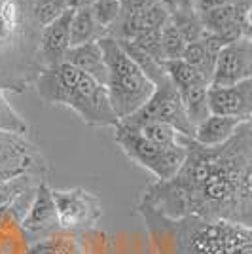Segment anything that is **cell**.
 <instances>
[{
	"label": "cell",
	"mask_w": 252,
	"mask_h": 254,
	"mask_svg": "<svg viewBox=\"0 0 252 254\" xmlns=\"http://www.w3.org/2000/svg\"><path fill=\"white\" fill-rule=\"evenodd\" d=\"M27 254H108L106 235L99 230H59L31 243Z\"/></svg>",
	"instance_id": "10"
},
{
	"label": "cell",
	"mask_w": 252,
	"mask_h": 254,
	"mask_svg": "<svg viewBox=\"0 0 252 254\" xmlns=\"http://www.w3.org/2000/svg\"><path fill=\"white\" fill-rule=\"evenodd\" d=\"M31 241L21 224H8L0 228V254H27Z\"/></svg>",
	"instance_id": "21"
},
{
	"label": "cell",
	"mask_w": 252,
	"mask_h": 254,
	"mask_svg": "<svg viewBox=\"0 0 252 254\" xmlns=\"http://www.w3.org/2000/svg\"><path fill=\"white\" fill-rule=\"evenodd\" d=\"M199 15L203 25H205V31L212 36H216L224 44L235 42V40L243 38L237 2L228 4V6H220V8H212V10L199 11Z\"/></svg>",
	"instance_id": "15"
},
{
	"label": "cell",
	"mask_w": 252,
	"mask_h": 254,
	"mask_svg": "<svg viewBox=\"0 0 252 254\" xmlns=\"http://www.w3.org/2000/svg\"><path fill=\"white\" fill-rule=\"evenodd\" d=\"M21 228L25 230L31 243L61 230L59 216H57V207H55V199H53V191L46 180L38 184V190L34 193V199H32L27 216L23 218Z\"/></svg>",
	"instance_id": "12"
},
{
	"label": "cell",
	"mask_w": 252,
	"mask_h": 254,
	"mask_svg": "<svg viewBox=\"0 0 252 254\" xmlns=\"http://www.w3.org/2000/svg\"><path fill=\"white\" fill-rule=\"evenodd\" d=\"M114 138L127 158L150 171L156 180L173 179L186 159V144H182L179 148H163L148 140L140 131L124 124H118L114 127ZM182 142H184V137H182Z\"/></svg>",
	"instance_id": "6"
},
{
	"label": "cell",
	"mask_w": 252,
	"mask_h": 254,
	"mask_svg": "<svg viewBox=\"0 0 252 254\" xmlns=\"http://www.w3.org/2000/svg\"><path fill=\"white\" fill-rule=\"evenodd\" d=\"M247 80H252V40L243 36L220 50L210 85L224 87Z\"/></svg>",
	"instance_id": "11"
},
{
	"label": "cell",
	"mask_w": 252,
	"mask_h": 254,
	"mask_svg": "<svg viewBox=\"0 0 252 254\" xmlns=\"http://www.w3.org/2000/svg\"><path fill=\"white\" fill-rule=\"evenodd\" d=\"M32 10H34L36 21L44 29L46 25L59 19L64 11L70 10V6H68V0H32Z\"/></svg>",
	"instance_id": "25"
},
{
	"label": "cell",
	"mask_w": 252,
	"mask_h": 254,
	"mask_svg": "<svg viewBox=\"0 0 252 254\" xmlns=\"http://www.w3.org/2000/svg\"><path fill=\"white\" fill-rule=\"evenodd\" d=\"M235 2H237V0H195V4H197V11L220 8V6H228V4H235Z\"/></svg>",
	"instance_id": "29"
},
{
	"label": "cell",
	"mask_w": 252,
	"mask_h": 254,
	"mask_svg": "<svg viewBox=\"0 0 252 254\" xmlns=\"http://www.w3.org/2000/svg\"><path fill=\"white\" fill-rule=\"evenodd\" d=\"M64 61L76 66V68H80V70H84L85 74L93 76L95 80H99L101 84L106 85L108 66H106L105 52L101 48V42H87L80 44V46H72L66 52Z\"/></svg>",
	"instance_id": "16"
},
{
	"label": "cell",
	"mask_w": 252,
	"mask_h": 254,
	"mask_svg": "<svg viewBox=\"0 0 252 254\" xmlns=\"http://www.w3.org/2000/svg\"><path fill=\"white\" fill-rule=\"evenodd\" d=\"M105 36H108V32L95 19V13L91 10V6L89 8L74 10L72 29H70V48L87 42H99Z\"/></svg>",
	"instance_id": "19"
},
{
	"label": "cell",
	"mask_w": 252,
	"mask_h": 254,
	"mask_svg": "<svg viewBox=\"0 0 252 254\" xmlns=\"http://www.w3.org/2000/svg\"><path fill=\"white\" fill-rule=\"evenodd\" d=\"M186 40L177 29V25L173 21H169L163 27L161 32V50H163V59L165 61H175V59H182L184 50H186Z\"/></svg>",
	"instance_id": "24"
},
{
	"label": "cell",
	"mask_w": 252,
	"mask_h": 254,
	"mask_svg": "<svg viewBox=\"0 0 252 254\" xmlns=\"http://www.w3.org/2000/svg\"><path fill=\"white\" fill-rule=\"evenodd\" d=\"M163 68L171 82L175 84L177 89H186L193 85H210V82L203 74H199L191 64H188L184 59H175V61H165Z\"/></svg>",
	"instance_id": "20"
},
{
	"label": "cell",
	"mask_w": 252,
	"mask_h": 254,
	"mask_svg": "<svg viewBox=\"0 0 252 254\" xmlns=\"http://www.w3.org/2000/svg\"><path fill=\"white\" fill-rule=\"evenodd\" d=\"M40 182H44V179H38V177H23L10 182H0V209L13 201L17 195H21L23 191L36 188Z\"/></svg>",
	"instance_id": "26"
},
{
	"label": "cell",
	"mask_w": 252,
	"mask_h": 254,
	"mask_svg": "<svg viewBox=\"0 0 252 254\" xmlns=\"http://www.w3.org/2000/svg\"><path fill=\"white\" fill-rule=\"evenodd\" d=\"M52 191L61 230H70V232L91 230L101 220L103 205L95 193L87 191L82 186H76L70 190L52 188Z\"/></svg>",
	"instance_id": "9"
},
{
	"label": "cell",
	"mask_w": 252,
	"mask_h": 254,
	"mask_svg": "<svg viewBox=\"0 0 252 254\" xmlns=\"http://www.w3.org/2000/svg\"><path fill=\"white\" fill-rule=\"evenodd\" d=\"M137 214L144 220L154 254H252V228L210 222L195 216L169 218L138 201Z\"/></svg>",
	"instance_id": "2"
},
{
	"label": "cell",
	"mask_w": 252,
	"mask_h": 254,
	"mask_svg": "<svg viewBox=\"0 0 252 254\" xmlns=\"http://www.w3.org/2000/svg\"><path fill=\"white\" fill-rule=\"evenodd\" d=\"M241 126L243 122L235 118L209 114L201 124L195 126L193 140L203 146H220V144H226Z\"/></svg>",
	"instance_id": "18"
},
{
	"label": "cell",
	"mask_w": 252,
	"mask_h": 254,
	"mask_svg": "<svg viewBox=\"0 0 252 254\" xmlns=\"http://www.w3.org/2000/svg\"><path fill=\"white\" fill-rule=\"evenodd\" d=\"M97 0H68V6L70 10H80V8H89L93 6Z\"/></svg>",
	"instance_id": "30"
},
{
	"label": "cell",
	"mask_w": 252,
	"mask_h": 254,
	"mask_svg": "<svg viewBox=\"0 0 252 254\" xmlns=\"http://www.w3.org/2000/svg\"><path fill=\"white\" fill-rule=\"evenodd\" d=\"M251 126H252V122H251Z\"/></svg>",
	"instance_id": "31"
},
{
	"label": "cell",
	"mask_w": 252,
	"mask_h": 254,
	"mask_svg": "<svg viewBox=\"0 0 252 254\" xmlns=\"http://www.w3.org/2000/svg\"><path fill=\"white\" fill-rule=\"evenodd\" d=\"M226 44L218 40L216 36H212L207 32L205 38H201L197 42H191L186 46L182 59L188 64H191L199 74H203L209 82H212L214 76V66H216V59L218 53Z\"/></svg>",
	"instance_id": "17"
},
{
	"label": "cell",
	"mask_w": 252,
	"mask_h": 254,
	"mask_svg": "<svg viewBox=\"0 0 252 254\" xmlns=\"http://www.w3.org/2000/svg\"><path fill=\"white\" fill-rule=\"evenodd\" d=\"M34 89L44 103L70 108L87 126L116 127L120 124L106 85L66 61L46 66L36 78Z\"/></svg>",
	"instance_id": "4"
},
{
	"label": "cell",
	"mask_w": 252,
	"mask_h": 254,
	"mask_svg": "<svg viewBox=\"0 0 252 254\" xmlns=\"http://www.w3.org/2000/svg\"><path fill=\"white\" fill-rule=\"evenodd\" d=\"M91 10L95 13V19L99 21V25L105 29L106 32H110V29L114 27L120 13H122V0H97Z\"/></svg>",
	"instance_id": "27"
},
{
	"label": "cell",
	"mask_w": 252,
	"mask_h": 254,
	"mask_svg": "<svg viewBox=\"0 0 252 254\" xmlns=\"http://www.w3.org/2000/svg\"><path fill=\"white\" fill-rule=\"evenodd\" d=\"M32 0H0V89L23 93L44 70Z\"/></svg>",
	"instance_id": "3"
},
{
	"label": "cell",
	"mask_w": 252,
	"mask_h": 254,
	"mask_svg": "<svg viewBox=\"0 0 252 254\" xmlns=\"http://www.w3.org/2000/svg\"><path fill=\"white\" fill-rule=\"evenodd\" d=\"M74 10L64 11L59 19L46 25L40 34V59L46 66H53L64 61L70 50V29H72Z\"/></svg>",
	"instance_id": "14"
},
{
	"label": "cell",
	"mask_w": 252,
	"mask_h": 254,
	"mask_svg": "<svg viewBox=\"0 0 252 254\" xmlns=\"http://www.w3.org/2000/svg\"><path fill=\"white\" fill-rule=\"evenodd\" d=\"M105 52L108 80L106 89L110 105L114 108L118 120L137 114L154 95L156 84L144 74V70L135 63V59L124 50V46L112 36L99 40Z\"/></svg>",
	"instance_id": "5"
},
{
	"label": "cell",
	"mask_w": 252,
	"mask_h": 254,
	"mask_svg": "<svg viewBox=\"0 0 252 254\" xmlns=\"http://www.w3.org/2000/svg\"><path fill=\"white\" fill-rule=\"evenodd\" d=\"M127 126H140L144 122H165L173 126L180 135L191 137L195 135V126L191 124L188 112L184 108V103L180 99L179 89L171 82V78L165 76L159 80L154 89V95L150 97L146 105L138 110L137 114L120 120Z\"/></svg>",
	"instance_id": "7"
},
{
	"label": "cell",
	"mask_w": 252,
	"mask_h": 254,
	"mask_svg": "<svg viewBox=\"0 0 252 254\" xmlns=\"http://www.w3.org/2000/svg\"><path fill=\"white\" fill-rule=\"evenodd\" d=\"M48 163L38 146L25 135L0 131V182H10L23 177L44 179Z\"/></svg>",
	"instance_id": "8"
},
{
	"label": "cell",
	"mask_w": 252,
	"mask_h": 254,
	"mask_svg": "<svg viewBox=\"0 0 252 254\" xmlns=\"http://www.w3.org/2000/svg\"><path fill=\"white\" fill-rule=\"evenodd\" d=\"M29 124L27 120L13 108L8 97H6V91L0 89V131H10V133H17V135H25L29 133Z\"/></svg>",
	"instance_id": "23"
},
{
	"label": "cell",
	"mask_w": 252,
	"mask_h": 254,
	"mask_svg": "<svg viewBox=\"0 0 252 254\" xmlns=\"http://www.w3.org/2000/svg\"><path fill=\"white\" fill-rule=\"evenodd\" d=\"M209 106L210 114L235 118L243 124L252 122V80L224 87L210 85Z\"/></svg>",
	"instance_id": "13"
},
{
	"label": "cell",
	"mask_w": 252,
	"mask_h": 254,
	"mask_svg": "<svg viewBox=\"0 0 252 254\" xmlns=\"http://www.w3.org/2000/svg\"><path fill=\"white\" fill-rule=\"evenodd\" d=\"M237 8H239L243 36L252 40V0H237Z\"/></svg>",
	"instance_id": "28"
},
{
	"label": "cell",
	"mask_w": 252,
	"mask_h": 254,
	"mask_svg": "<svg viewBox=\"0 0 252 254\" xmlns=\"http://www.w3.org/2000/svg\"><path fill=\"white\" fill-rule=\"evenodd\" d=\"M171 21L177 25V29L180 31V34L184 36L186 44L197 42L201 38L207 36L205 25L201 21V15L197 10L193 11H179L175 15H171Z\"/></svg>",
	"instance_id": "22"
},
{
	"label": "cell",
	"mask_w": 252,
	"mask_h": 254,
	"mask_svg": "<svg viewBox=\"0 0 252 254\" xmlns=\"http://www.w3.org/2000/svg\"><path fill=\"white\" fill-rule=\"evenodd\" d=\"M186 159L169 180H154L138 201L169 218L195 216L252 228V126L243 124L220 146L184 137Z\"/></svg>",
	"instance_id": "1"
}]
</instances>
